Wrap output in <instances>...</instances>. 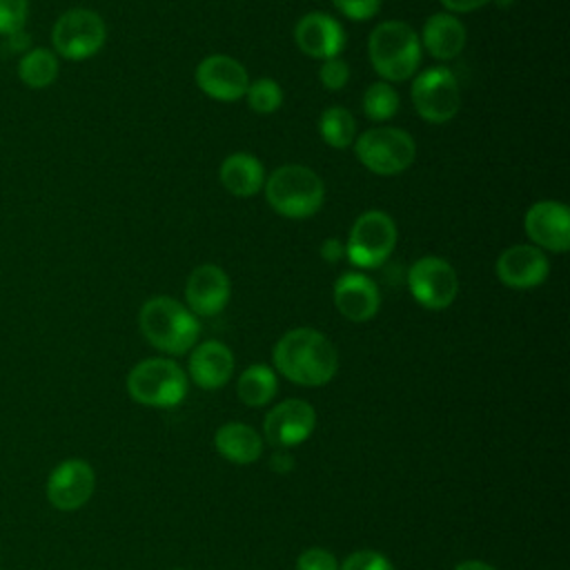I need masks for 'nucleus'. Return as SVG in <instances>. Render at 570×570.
I'll return each instance as SVG.
<instances>
[{
  "label": "nucleus",
  "instance_id": "1",
  "mask_svg": "<svg viewBox=\"0 0 570 570\" xmlns=\"http://www.w3.org/2000/svg\"><path fill=\"white\" fill-rule=\"evenodd\" d=\"M274 365L292 383L316 387L334 379L338 354L325 334L312 327H296L274 345Z\"/></svg>",
  "mask_w": 570,
  "mask_h": 570
},
{
  "label": "nucleus",
  "instance_id": "2",
  "mask_svg": "<svg viewBox=\"0 0 570 570\" xmlns=\"http://www.w3.org/2000/svg\"><path fill=\"white\" fill-rule=\"evenodd\" d=\"M142 336L160 352L185 354L194 347L200 325L196 316L169 296L149 298L138 314Z\"/></svg>",
  "mask_w": 570,
  "mask_h": 570
},
{
  "label": "nucleus",
  "instance_id": "3",
  "mask_svg": "<svg viewBox=\"0 0 570 570\" xmlns=\"http://www.w3.org/2000/svg\"><path fill=\"white\" fill-rule=\"evenodd\" d=\"M367 53L374 71L387 82L407 80L421 65V40L416 31L401 22L387 20L374 27L367 40Z\"/></svg>",
  "mask_w": 570,
  "mask_h": 570
},
{
  "label": "nucleus",
  "instance_id": "4",
  "mask_svg": "<svg viewBox=\"0 0 570 570\" xmlns=\"http://www.w3.org/2000/svg\"><path fill=\"white\" fill-rule=\"evenodd\" d=\"M263 189L272 209L285 218H309L321 209L325 198L321 176L305 165L276 167Z\"/></svg>",
  "mask_w": 570,
  "mask_h": 570
},
{
  "label": "nucleus",
  "instance_id": "5",
  "mask_svg": "<svg viewBox=\"0 0 570 570\" xmlns=\"http://www.w3.org/2000/svg\"><path fill=\"white\" fill-rule=\"evenodd\" d=\"M129 396L147 407H174L187 394V376L171 358H145L127 376Z\"/></svg>",
  "mask_w": 570,
  "mask_h": 570
},
{
  "label": "nucleus",
  "instance_id": "6",
  "mask_svg": "<svg viewBox=\"0 0 570 570\" xmlns=\"http://www.w3.org/2000/svg\"><path fill=\"white\" fill-rule=\"evenodd\" d=\"M356 158L379 176H396L405 171L416 154L414 138L399 127L367 129L356 138Z\"/></svg>",
  "mask_w": 570,
  "mask_h": 570
},
{
  "label": "nucleus",
  "instance_id": "7",
  "mask_svg": "<svg viewBox=\"0 0 570 570\" xmlns=\"http://www.w3.org/2000/svg\"><path fill=\"white\" fill-rule=\"evenodd\" d=\"M396 245L394 220L379 209L361 214L347 236L345 256L354 267L372 269L383 265Z\"/></svg>",
  "mask_w": 570,
  "mask_h": 570
},
{
  "label": "nucleus",
  "instance_id": "8",
  "mask_svg": "<svg viewBox=\"0 0 570 570\" xmlns=\"http://www.w3.org/2000/svg\"><path fill=\"white\" fill-rule=\"evenodd\" d=\"M105 40V20L96 11L82 7L65 11L51 29V45L56 53L67 60L91 58L102 49Z\"/></svg>",
  "mask_w": 570,
  "mask_h": 570
},
{
  "label": "nucleus",
  "instance_id": "9",
  "mask_svg": "<svg viewBox=\"0 0 570 570\" xmlns=\"http://www.w3.org/2000/svg\"><path fill=\"white\" fill-rule=\"evenodd\" d=\"M412 102L428 122H448L461 107L456 76L445 67H432L412 82Z\"/></svg>",
  "mask_w": 570,
  "mask_h": 570
},
{
  "label": "nucleus",
  "instance_id": "10",
  "mask_svg": "<svg viewBox=\"0 0 570 570\" xmlns=\"http://www.w3.org/2000/svg\"><path fill=\"white\" fill-rule=\"evenodd\" d=\"M407 285L414 301L428 309H445L459 292L454 267L439 256L419 258L407 274Z\"/></svg>",
  "mask_w": 570,
  "mask_h": 570
},
{
  "label": "nucleus",
  "instance_id": "11",
  "mask_svg": "<svg viewBox=\"0 0 570 570\" xmlns=\"http://www.w3.org/2000/svg\"><path fill=\"white\" fill-rule=\"evenodd\" d=\"M96 488V472L85 459L58 463L47 479V499L56 510L71 512L82 508Z\"/></svg>",
  "mask_w": 570,
  "mask_h": 570
},
{
  "label": "nucleus",
  "instance_id": "12",
  "mask_svg": "<svg viewBox=\"0 0 570 570\" xmlns=\"http://www.w3.org/2000/svg\"><path fill=\"white\" fill-rule=\"evenodd\" d=\"M316 425V412L307 401L287 399L272 407L263 421L267 443L274 448H294L303 443Z\"/></svg>",
  "mask_w": 570,
  "mask_h": 570
},
{
  "label": "nucleus",
  "instance_id": "13",
  "mask_svg": "<svg viewBox=\"0 0 570 570\" xmlns=\"http://www.w3.org/2000/svg\"><path fill=\"white\" fill-rule=\"evenodd\" d=\"M196 85L203 94H207L214 100L234 102L238 98H245L249 78L238 60L223 53H214L198 62Z\"/></svg>",
  "mask_w": 570,
  "mask_h": 570
},
{
  "label": "nucleus",
  "instance_id": "14",
  "mask_svg": "<svg viewBox=\"0 0 570 570\" xmlns=\"http://www.w3.org/2000/svg\"><path fill=\"white\" fill-rule=\"evenodd\" d=\"M525 234L534 247L550 252H568L570 247V212L559 200H539L525 212Z\"/></svg>",
  "mask_w": 570,
  "mask_h": 570
},
{
  "label": "nucleus",
  "instance_id": "15",
  "mask_svg": "<svg viewBox=\"0 0 570 570\" xmlns=\"http://www.w3.org/2000/svg\"><path fill=\"white\" fill-rule=\"evenodd\" d=\"M497 276L503 285L514 289L537 287L546 281L550 263L534 245H512L497 258Z\"/></svg>",
  "mask_w": 570,
  "mask_h": 570
},
{
  "label": "nucleus",
  "instance_id": "16",
  "mask_svg": "<svg viewBox=\"0 0 570 570\" xmlns=\"http://www.w3.org/2000/svg\"><path fill=\"white\" fill-rule=\"evenodd\" d=\"M294 40L303 53L318 60L336 58L345 47L343 27L327 13L312 11L296 22Z\"/></svg>",
  "mask_w": 570,
  "mask_h": 570
},
{
  "label": "nucleus",
  "instance_id": "17",
  "mask_svg": "<svg viewBox=\"0 0 570 570\" xmlns=\"http://www.w3.org/2000/svg\"><path fill=\"white\" fill-rule=\"evenodd\" d=\"M334 305L345 318L363 323L379 312L381 294L370 276L361 272H345L334 283Z\"/></svg>",
  "mask_w": 570,
  "mask_h": 570
},
{
  "label": "nucleus",
  "instance_id": "18",
  "mask_svg": "<svg viewBox=\"0 0 570 570\" xmlns=\"http://www.w3.org/2000/svg\"><path fill=\"white\" fill-rule=\"evenodd\" d=\"M185 298H187L189 312H196L200 316H214L223 312V307L229 301L227 274L216 265L196 267L187 278Z\"/></svg>",
  "mask_w": 570,
  "mask_h": 570
},
{
  "label": "nucleus",
  "instance_id": "19",
  "mask_svg": "<svg viewBox=\"0 0 570 570\" xmlns=\"http://www.w3.org/2000/svg\"><path fill=\"white\" fill-rule=\"evenodd\" d=\"M234 372V354L220 341L200 343L189 356V376L203 390L223 387Z\"/></svg>",
  "mask_w": 570,
  "mask_h": 570
},
{
  "label": "nucleus",
  "instance_id": "20",
  "mask_svg": "<svg viewBox=\"0 0 570 570\" xmlns=\"http://www.w3.org/2000/svg\"><path fill=\"white\" fill-rule=\"evenodd\" d=\"M421 49L436 60H452L463 51L465 27L452 13H434L425 20L421 33Z\"/></svg>",
  "mask_w": 570,
  "mask_h": 570
},
{
  "label": "nucleus",
  "instance_id": "21",
  "mask_svg": "<svg viewBox=\"0 0 570 570\" xmlns=\"http://www.w3.org/2000/svg\"><path fill=\"white\" fill-rule=\"evenodd\" d=\"M214 445L223 459L238 465L258 461L263 452V439L258 436V432L247 423H238V421L220 425L214 436Z\"/></svg>",
  "mask_w": 570,
  "mask_h": 570
},
{
  "label": "nucleus",
  "instance_id": "22",
  "mask_svg": "<svg viewBox=\"0 0 570 570\" xmlns=\"http://www.w3.org/2000/svg\"><path fill=\"white\" fill-rule=\"evenodd\" d=\"M220 183L234 196H254L265 185V171L258 158L252 154L238 151L223 160L220 165Z\"/></svg>",
  "mask_w": 570,
  "mask_h": 570
},
{
  "label": "nucleus",
  "instance_id": "23",
  "mask_svg": "<svg viewBox=\"0 0 570 570\" xmlns=\"http://www.w3.org/2000/svg\"><path fill=\"white\" fill-rule=\"evenodd\" d=\"M276 374L272 367L267 365H249L240 376H238V383H236V392H238V399L249 405V407H261V405H267L274 394H276Z\"/></svg>",
  "mask_w": 570,
  "mask_h": 570
},
{
  "label": "nucleus",
  "instance_id": "24",
  "mask_svg": "<svg viewBox=\"0 0 570 570\" xmlns=\"http://www.w3.org/2000/svg\"><path fill=\"white\" fill-rule=\"evenodd\" d=\"M58 71H60V65L56 53L42 47L29 49L18 62V78L31 89H45L53 85L58 78Z\"/></svg>",
  "mask_w": 570,
  "mask_h": 570
},
{
  "label": "nucleus",
  "instance_id": "25",
  "mask_svg": "<svg viewBox=\"0 0 570 570\" xmlns=\"http://www.w3.org/2000/svg\"><path fill=\"white\" fill-rule=\"evenodd\" d=\"M318 131L323 140L334 149H345L354 142L356 120L345 107H330L321 114Z\"/></svg>",
  "mask_w": 570,
  "mask_h": 570
},
{
  "label": "nucleus",
  "instance_id": "26",
  "mask_svg": "<svg viewBox=\"0 0 570 570\" xmlns=\"http://www.w3.org/2000/svg\"><path fill=\"white\" fill-rule=\"evenodd\" d=\"M363 111L370 120H376V122L392 118L399 111L396 89L385 80L372 82L363 94Z\"/></svg>",
  "mask_w": 570,
  "mask_h": 570
},
{
  "label": "nucleus",
  "instance_id": "27",
  "mask_svg": "<svg viewBox=\"0 0 570 570\" xmlns=\"http://www.w3.org/2000/svg\"><path fill=\"white\" fill-rule=\"evenodd\" d=\"M245 98L256 114H274L283 102V89L272 78H258L247 87Z\"/></svg>",
  "mask_w": 570,
  "mask_h": 570
},
{
  "label": "nucleus",
  "instance_id": "28",
  "mask_svg": "<svg viewBox=\"0 0 570 570\" xmlns=\"http://www.w3.org/2000/svg\"><path fill=\"white\" fill-rule=\"evenodd\" d=\"M29 13V0H0V33L13 36L22 31Z\"/></svg>",
  "mask_w": 570,
  "mask_h": 570
},
{
  "label": "nucleus",
  "instance_id": "29",
  "mask_svg": "<svg viewBox=\"0 0 570 570\" xmlns=\"http://www.w3.org/2000/svg\"><path fill=\"white\" fill-rule=\"evenodd\" d=\"M318 78H321L323 87H327L330 91L343 89L347 85V80H350V67L338 56L330 58V60H323Z\"/></svg>",
  "mask_w": 570,
  "mask_h": 570
},
{
  "label": "nucleus",
  "instance_id": "30",
  "mask_svg": "<svg viewBox=\"0 0 570 570\" xmlns=\"http://www.w3.org/2000/svg\"><path fill=\"white\" fill-rule=\"evenodd\" d=\"M341 570H394L392 563L381 554V552H374V550H358V552H352Z\"/></svg>",
  "mask_w": 570,
  "mask_h": 570
},
{
  "label": "nucleus",
  "instance_id": "31",
  "mask_svg": "<svg viewBox=\"0 0 570 570\" xmlns=\"http://www.w3.org/2000/svg\"><path fill=\"white\" fill-rule=\"evenodd\" d=\"M296 570H338V561L325 548H309L298 554Z\"/></svg>",
  "mask_w": 570,
  "mask_h": 570
},
{
  "label": "nucleus",
  "instance_id": "32",
  "mask_svg": "<svg viewBox=\"0 0 570 570\" xmlns=\"http://www.w3.org/2000/svg\"><path fill=\"white\" fill-rule=\"evenodd\" d=\"M332 2L350 20H370L381 9V0H332Z\"/></svg>",
  "mask_w": 570,
  "mask_h": 570
},
{
  "label": "nucleus",
  "instance_id": "33",
  "mask_svg": "<svg viewBox=\"0 0 570 570\" xmlns=\"http://www.w3.org/2000/svg\"><path fill=\"white\" fill-rule=\"evenodd\" d=\"M490 0H441V4L450 11H456V13H470V11H476L481 7H485Z\"/></svg>",
  "mask_w": 570,
  "mask_h": 570
},
{
  "label": "nucleus",
  "instance_id": "34",
  "mask_svg": "<svg viewBox=\"0 0 570 570\" xmlns=\"http://www.w3.org/2000/svg\"><path fill=\"white\" fill-rule=\"evenodd\" d=\"M343 247L336 238H327L323 245H321V256L327 261V263H336L341 256H343Z\"/></svg>",
  "mask_w": 570,
  "mask_h": 570
},
{
  "label": "nucleus",
  "instance_id": "35",
  "mask_svg": "<svg viewBox=\"0 0 570 570\" xmlns=\"http://www.w3.org/2000/svg\"><path fill=\"white\" fill-rule=\"evenodd\" d=\"M454 570H497L483 561H476V559H470V561H461Z\"/></svg>",
  "mask_w": 570,
  "mask_h": 570
}]
</instances>
